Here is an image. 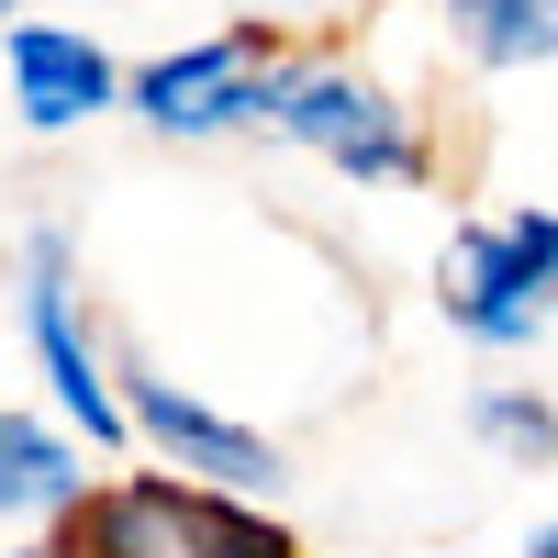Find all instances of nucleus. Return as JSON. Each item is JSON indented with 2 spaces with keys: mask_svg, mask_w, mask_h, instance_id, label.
<instances>
[{
  "mask_svg": "<svg viewBox=\"0 0 558 558\" xmlns=\"http://www.w3.org/2000/svg\"><path fill=\"white\" fill-rule=\"evenodd\" d=\"M536 558H558V514H547V536H536Z\"/></svg>",
  "mask_w": 558,
  "mask_h": 558,
  "instance_id": "nucleus-10",
  "label": "nucleus"
},
{
  "mask_svg": "<svg viewBox=\"0 0 558 558\" xmlns=\"http://www.w3.org/2000/svg\"><path fill=\"white\" fill-rule=\"evenodd\" d=\"M257 123H268V134H291L302 157L368 179V191H413V179H425V146H413L402 101H391L380 78H357V68H279Z\"/></svg>",
  "mask_w": 558,
  "mask_h": 558,
  "instance_id": "nucleus-2",
  "label": "nucleus"
},
{
  "mask_svg": "<svg viewBox=\"0 0 558 558\" xmlns=\"http://www.w3.org/2000/svg\"><path fill=\"white\" fill-rule=\"evenodd\" d=\"M470 436H481L492 458H514V470H547V458H558V413H547L536 391H502V380H492V391L470 402Z\"/></svg>",
  "mask_w": 558,
  "mask_h": 558,
  "instance_id": "nucleus-9",
  "label": "nucleus"
},
{
  "mask_svg": "<svg viewBox=\"0 0 558 558\" xmlns=\"http://www.w3.org/2000/svg\"><path fill=\"white\" fill-rule=\"evenodd\" d=\"M268 23H223V34H191V45H168V57H146L123 78V112H146L157 134H179V146H202V134H235L268 112Z\"/></svg>",
  "mask_w": 558,
  "mask_h": 558,
  "instance_id": "nucleus-4",
  "label": "nucleus"
},
{
  "mask_svg": "<svg viewBox=\"0 0 558 558\" xmlns=\"http://www.w3.org/2000/svg\"><path fill=\"white\" fill-rule=\"evenodd\" d=\"M23 347L45 368V391H57V413L89 436V447H123V402H112V357L89 347L78 324V279H68V235L57 223H34L23 235Z\"/></svg>",
  "mask_w": 558,
  "mask_h": 558,
  "instance_id": "nucleus-5",
  "label": "nucleus"
},
{
  "mask_svg": "<svg viewBox=\"0 0 558 558\" xmlns=\"http://www.w3.org/2000/svg\"><path fill=\"white\" fill-rule=\"evenodd\" d=\"M0 78H12V112L34 134H78L89 112L123 101V68L101 57V34H78V23H12L0 34Z\"/></svg>",
  "mask_w": 558,
  "mask_h": 558,
  "instance_id": "nucleus-6",
  "label": "nucleus"
},
{
  "mask_svg": "<svg viewBox=\"0 0 558 558\" xmlns=\"http://www.w3.org/2000/svg\"><path fill=\"white\" fill-rule=\"evenodd\" d=\"M78 492H89L78 447L34 413H0V525H68Z\"/></svg>",
  "mask_w": 558,
  "mask_h": 558,
  "instance_id": "nucleus-7",
  "label": "nucleus"
},
{
  "mask_svg": "<svg viewBox=\"0 0 558 558\" xmlns=\"http://www.w3.org/2000/svg\"><path fill=\"white\" fill-rule=\"evenodd\" d=\"M12 12H23V0H0V23H12Z\"/></svg>",
  "mask_w": 558,
  "mask_h": 558,
  "instance_id": "nucleus-11",
  "label": "nucleus"
},
{
  "mask_svg": "<svg viewBox=\"0 0 558 558\" xmlns=\"http://www.w3.org/2000/svg\"><path fill=\"white\" fill-rule=\"evenodd\" d=\"M470 68H547L558 57V0H447Z\"/></svg>",
  "mask_w": 558,
  "mask_h": 558,
  "instance_id": "nucleus-8",
  "label": "nucleus"
},
{
  "mask_svg": "<svg viewBox=\"0 0 558 558\" xmlns=\"http://www.w3.org/2000/svg\"><path fill=\"white\" fill-rule=\"evenodd\" d=\"M436 302H447L458 336L492 347V357L536 347L547 313H558V213L525 202V213H502V223L447 235V257H436Z\"/></svg>",
  "mask_w": 558,
  "mask_h": 558,
  "instance_id": "nucleus-1",
  "label": "nucleus"
},
{
  "mask_svg": "<svg viewBox=\"0 0 558 558\" xmlns=\"http://www.w3.org/2000/svg\"><path fill=\"white\" fill-rule=\"evenodd\" d=\"M112 402H123V436H146V447L168 458V481H191V492H223V502H268L279 481H291V458H279L257 425L213 413L202 391L157 380V368H112Z\"/></svg>",
  "mask_w": 558,
  "mask_h": 558,
  "instance_id": "nucleus-3",
  "label": "nucleus"
},
{
  "mask_svg": "<svg viewBox=\"0 0 558 558\" xmlns=\"http://www.w3.org/2000/svg\"><path fill=\"white\" fill-rule=\"evenodd\" d=\"M0 413H12V402H0Z\"/></svg>",
  "mask_w": 558,
  "mask_h": 558,
  "instance_id": "nucleus-12",
  "label": "nucleus"
}]
</instances>
